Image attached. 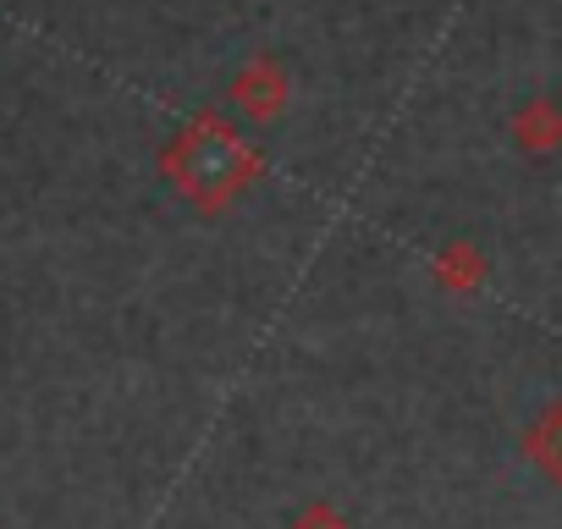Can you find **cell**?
Returning a JSON list of instances; mask_svg holds the SVG:
<instances>
[{"mask_svg":"<svg viewBox=\"0 0 562 529\" xmlns=\"http://www.w3.org/2000/svg\"><path fill=\"white\" fill-rule=\"evenodd\" d=\"M160 177L171 182V193L199 210V215H221L232 210L259 177H265V155L243 138V127L221 111H199L188 116L171 144L160 149Z\"/></svg>","mask_w":562,"mask_h":529,"instance_id":"1","label":"cell"},{"mask_svg":"<svg viewBox=\"0 0 562 529\" xmlns=\"http://www.w3.org/2000/svg\"><path fill=\"white\" fill-rule=\"evenodd\" d=\"M226 100L248 122H276V116H288V105H293V78H288V67H281L276 56H254V61H243L232 72Z\"/></svg>","mask_w":562,"mask_h":529,"instance_id":"2","label":"cell"},{"mask_svg":"<svg viewBox=\"0 0 562 529\" xmlns=\"http://www.w3.org/2000/svg\"><path fill=\"white\" fill-rule=\"evenodd\" d=\"M507 138H513L524 155H557V149H562V100L529 94V100L513 111Z\"/></svg>","mask_w":562,"mask_h":529,"instance_id":"3","label":"cell"},{"mask_svg":"<svg viewBox=\"0 0 562 529\" xmlns=\"http://www.w3.org/2000/svg\"><path fill=\"white\" fill-rule=\"evenodd\" d=\"M485 254L474 248V243H447L436 259H430V277H436V288L441 293H480L485 288Z\"/></svg>","mask_w":562,"mask_h":529,"instance_id":"4","label":"cell"},{"mask_svg":"<svg viewBox=\"0 0 562 529\" xmlns=\"http://www.w3.org/2000/svg\"><path fill=\"white\" fill-rule=\"evenodd\" d=\"M293 529H353V524H348V513H342L337 502L321 496V502H310V507L293 513Z\"/></svg>","mask_w":562,"mask_h":529,"instance_id":"5","label":"cell"},{"mask_svg":"<svg viewBox=\"0 0 562 529\" xmlns=\"http://www.w3.org/2000/svg\"><path fill=\"white\" fill-rule=\"evenodd\" d=\"M551 430H557V441H562V414H557V425H551ZM546 463L562 474V447H557V452H546Z\"/></svg>","mask_w":562,"mask_h":529,"instance_id":"6","label":"cell"}]
</instances>
